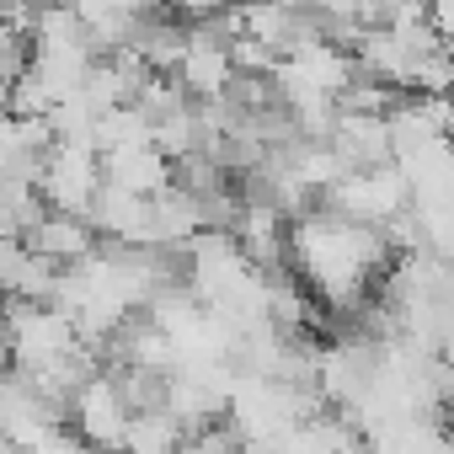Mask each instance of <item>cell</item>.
<instances>
[{"label":"cell","mask_w":454,"mask_h":454,"mask_svg":"<svg viewBox=\"0 0 454 454\" xmlns=\"http://www.w3.org/2000/svg\"><path fill=\"white\" fill-rule=\"evenodd\" d=\"M97 182H102V171H97V150H91V145H65V139H54V150L43 155V171H38V192H43V203H49V208H70V214H81L86 198L97 192Z\"/></svg>","instance_id":"obj_1"},{"label":"cell","mask_w":454,"mask_h":454,"mask_svg":"<svg viewBox=\"0 0 454 454\" xmlns=\"http://www.w3.org/2000/svg\"><path fill=\"white\" fill-rule=\"evenodd\" d=\"M123 449H145V454H160V449H182V427L166 406L155 411H129L123 422Z\"/></svg>","instance_id":"obj_6"},{"label":"cell","mask_w":454,"mask_h":454,"mask_svg":"<svg viewBox=\"0 0 454 454\" xmlns=\"http://www.w3.org/2000/svg\"><path fill=\"white\" fill-rule=\"evenodd\" d=\"M326 145L342 160V171H364V166L390 160V123H385V113H342L337 107Z\"/></svg>","instance_id":"obj_4"},{"label":"cell","mask_w":454,"mask_h":454,"mask_svg":"<svg viewBox=\"0 0 454 454\" xmlns=\"http://www.w3.org/2000/svg\"><path fill=\"white\" fill-rule=\"evenodd\" d=\"M97 171H102V182H118V187H129L139 198L155 192L171 176V166H166V155L155 145H113V150H97Z\"/></svg>","instance_id":"obj_5"},{"label":"cell","mask_w":454,"mask_h":454,"mask_svg":"<svg viewBox=\"0 0 454 454\" xmlns=\"http://www.w3.org/2000/svg\"><path fill=\"white\" fill-rule=\"evenodd\" d=\"M123 422H129V406L118 401V390L107 385L102 369H97L86 385H75V395H70V427L81 433V443H91V449H118V443H123Z\"/></svg>","instance_id":"obj_2"},{"label":"cell","mask_w":454,"mask_h":454,"mask_svg":"<svg viewBox=\"0 0 454 454\" xmlns=\"http://www.w3.org/2000/svg\"><path fill=\"white\" fill-rule=\"evenodd\" d=\"M22 247H33L38 257H49L54 268H70L81 262L91 247H97V231L86 224V214H70V208H43L27 231H22Z\"/></svg>","instance_id":"obj_3"}]
</instances>
